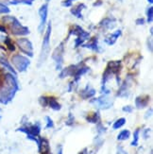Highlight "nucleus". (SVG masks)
I'll return each instance as SVG.
<instances>
[{
	"instance_id": "nucleus-1",
	"label": "nucleus",
	"mask_w": 153,
	"mask_h": 154,
	"mask_svg": "<svg viewBox=\"0 0 153 154\" xmlns=\"http://www.w3.org/2000/svg\"><path fill=\"white\" fill-rule=\"evenodd\" d=\"M50 33H51V25L49 24L47 30H46L45 36L44 39V44H43V49H42V56H41V60H43V58H45L46 52H47L48 46H49V37H50Z\"/></svg>"
},
{
	"instance_id": "nucleus-2",
	"label": "nucleus",
	"mask_w": 153,
	"mask_h": 154,
	"mask_svg": "<svg viewBox=\"0 0 153 154\" xmlns=\"http://www.w3.org/2000/svg\"><path fill=\"white\" fill-rule=\"evenodd\" d=\"M93 102H95V104L97 105V107H99V108L101 109H108L110 108V107L112 106V103L108 100L107 97H99L97 99H95Z\"/></svg>"
},
{
	"instance_id": "nucleus-3",
	"label": "nucleus",
	"mask_w": 153,
	"mask_h": 154,
	"mask_svg": "<svg viewBox=\"0 0 153 154\" xmlns=\"http://www.w3.org/2000/svg\"><path fill=\"white\" fill-rule=\"evenodd\" d=\"M40 17H41V23H40V30H42V29L44 28V26L45 24L46 21V17H47V5H44L43 7H41L40 9Z\"/></svg>"
},
{
	"instance_id": "nucleus-4",
	"label": "nucleus",
	"mask_w": 153,
	"mask_h": 154,
	"mask_svg": "<svg viewBox=\"0 0 153 154\" xmlns=\"http://www.w3.org/2000/svg\"><path fill=\"white\" fill-rule=\"evenodd\" d=\"M148 100H149V97H145V98L144 97H137L136 98V106H137V108H144V107L147 106L148 102Z\"/></svg>"
},
{
	"instance_id": "nucleus-5",
	"label": "nucleus",
	"mask_w": 153,
	"mask_h": 154,
	"mask_svg": "<svg viewBox=\"0 0 153 154\" xmlns=\"http://www.w3.org/2000/svg\"><path fill=\"white\" fill-rule=\"evenodd\" d=\"M121 34V31L120 30H117L115 31V33H114V34H112L109 38L106 39V43L109 44V45H112V44H115V41H116V39L120 36Z\"/></svg>"
},
{
	"instance_id": "nucleus-6",
	"label": "nucleus",
	"mask_w": 153,
	"mask_h": 154,
	"mask_svg": "<svg viewBox=\"0 0 153 154\" xmlns=\"http://www.w3.org/2000/svg\"><path fill=\"white\" fill-rule=\"evenodd\" d=\"M130 136V131H128V130H124V131H122L118 134L117 140H119V141H123V140H127V139H129Z\"/></svg>"
},
{
	"instance_id": "nucleus-7",
	"label": "nucleus",
	"mask_w": 153,
	"mask_h": 154,
	"mask_svg": "<svg viewBox=\"0 0 153 154\" xmlns=\"http://www.w3.org/2000/svg\"><path fill=\"white\" fill-rule=\"evenodd\" d=\"M48 104H49V106L51 107L53 110L58 111V110L61 109V106H60V104L57 102V100L55 98H53V97L48 98Z\"/></svg>"
},
{
	"instance_id": "nucleus-8",
	"label": "nucleus",
	"mask_w": 153,
	"mask_h": 154,
	"mask_svg": "<svg viewBox=\"0 0 153 154\" xmlns=\"http://www.w3.org/2000/svg\"><path fill=\"white\" fill-rule=\"evenodd\" d=\"M126 123V119L125 118H120V119H118L117 121L114 124V128L115 130H116V129H119V128H121L122 126H124V124Z\"/></svg>"
},
{
	"instance_id": "nucleus-9",
	"label": "nucleus",
	"mask_w": 153,
	"mask_h": 154,
	"mask_svg": "<svg viewBox=\"0 0 153 154\" xmlns=\"http://www.w3.org/2000/svg\"><path fill=\"white\" fill-rule=\"evenodd\" d=\"M99 118V116H98V115L97 113H93V116L91 117V116H89V117H87V120L89 122H92V123H96V121H97V119Z\"/></svg>"
},
{
	"instance_id": "nucleus-10",
	"label": "nucleus",
	"mask_w": 153,
	"mask_h": 154,
	"mask_svg": "<svg viewBox=\"0 0 153 154\" xmlns=\"http://www.w3.org/2000/svg\"><path fill=\"white\" fill-rule=\"evenodd\" d=\"M139 130H136L133 133L134 135V141L131 143V146H137V143H138V139H139Z\"/></svg>"
},
{
	"instance_id": "nucleus-11",
	"label": "nucleus",
	"mask_w": 153,
	"mask_h": 154,
	"mask_svg": "<svg viewBox=\"0 0 153 154\" xmlns=\"http://www.w3.org/2000/svg\"><path fill=\"white\" fill-rule=\"evenodd\" d=\"M148 21L151 22L152 21V8H149L148 11Z\"/></svg>"
},
{
	"instance_id": "nucleus-12",
	"label": "nucleus",
	"mask_w": 153,
	"mask_h": 154,
	"mask_svg": "<svg viewBox=\"0 0 153 154\" xmlns=\"http://www.w3.org/2000/svg\"><path fill=\"white\" fill-rule=\"evenodd\" d=\"M46 121H47L46 128H52V127H53V121H52V120L49 117H46Z\"/></svg>"
},
{
	"instance_id": "nucleus-13",
	"label": "nucleus",
	"mask_w": 153,
	"mask_h": 154,
	"mask_svg": "<svg viewBox=\"0 0 153 154\" xmlns=\"http://www.w3.org/2000/svg\"><path fill=\"white\" fill-rule=\"evenodd\" d=\"M131 107L130 106H127V107H124V108H123V111L124 112H131Z\"/></svg>"
},
{
	"instance_id": "nucleus-14",
	"label": "nucleus",
	"mask_w": 153,
	"mask_h": 154,
	"mask_svg": "<svg viewBox=\"0 0 153 154\" xmlns=\"http://www.w3.org/2000/svg\"><path fill=\"white\" fill-rule=\"evenodd\" d=\"M79 154H88L87 153V150H86V149H84V150H82L81 153H79Z\"/></svg>"
},
{
	"instance_id": "nucleus-15",
	"label": "nucleus",
	"mask_w": 153,
	"mask_h": 154,
	"mask_svg": "<svg viewBox=\"0 0 153 154\" xmlns=\"http://www.w3.org/2000/svg\"><path fill=\"white\" fill-rule=\"evenodd\" d=\"M149 3H152V0H149Z\"/></svg>"
}]
</instances>
